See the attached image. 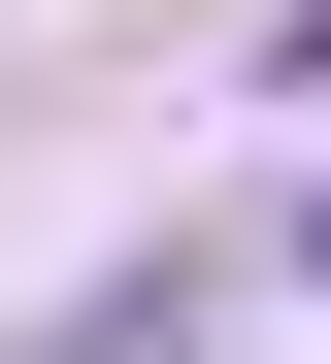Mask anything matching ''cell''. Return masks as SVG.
<instances>
[{
	"label": "cell",
	"mask_w": 331,
	"mask_h": 364,
	"mask_svg": "<svg viewBox=\"0 0 331 364\" xmlns=\"http://www.w3.org/2000/svg\"><path fill=\"white\" fill-rule=\"evenodd\" d=\"M298 265H331V199H298Z\"/></svg>",
	"instance_id": "obj_2"
},
{
	"label": "cell",
	"mask_w": 331,
	"mask_h": 364,
	"mask_svg": "<svg viewBox=\"0 0 331 364\" xmlns=\"http://www.w3.org/2000/svg\"><path fill=\"white\" fill-rule=\"evenodd\" d=\"M265 100H331V0H298V33H265Z\"/></svg>",
	"instance_id": "obj_1"
}]
</instances>
